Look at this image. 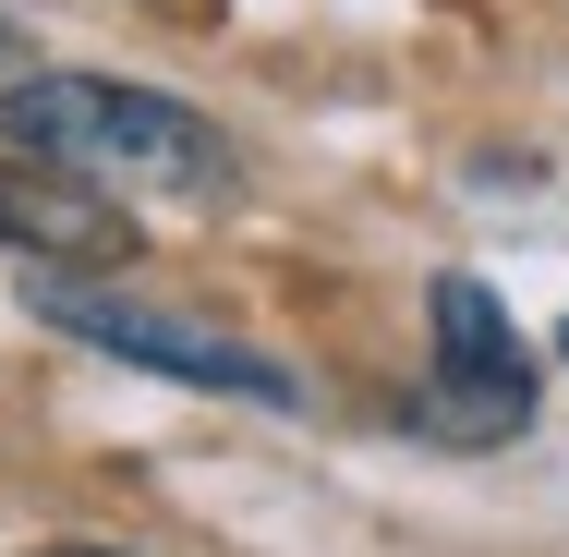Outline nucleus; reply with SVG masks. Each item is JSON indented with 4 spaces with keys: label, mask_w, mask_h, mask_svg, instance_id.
Listing matches in <instances>:
<instances>
[{
    "label": "nucleus",
    "mask_w": 569,
    "mask_h": 557,
    "mask_svg": "<svg viewBox=\"0 0 569 557\" xmlns=\"http://www.w3.org/2000/svg\"><path fill=\"white\" fill-rule=\"evenodd\" d=\"M0 146L61 170V182H146V195H230V146L182 98L121 86V73H24L0 86Z\"/></svg>",
    "instance_id": "1"
},
{
    "label": "nucleus",
    "mask_w": 569,
    "mask_h": 557,
    "mask_svg": "<svg viewBox=\"0 0 569 557\" xmlns=\"http://www.w3.org/2000/svg\"><path fill=\"white\" fill-rule=\"evenodd\" d=\"M24 304L49 316V328L98 339L121 364H158V376H182V388H219V400H303L267 351H242V339L194 328V316H158V304H121V291H73V279H24Z\"/></svg>",
    "instance_id": "2"
},
{
    "label": "nucleus",
    "mask_w": 569,
    "mask_h": 557,
    "mask_svg": "<svg viewBox=\"0 0 569 557\" xmlns=\"http://www.w3.org/2000/svg\"><path fill=\"white\" fill-rule=\"evenodd\" d=\"M437 425L449 437H509L533 412V376H521V328L485 279H437Z\"/></svg>",
    "instance_id": "3"
},
{
    "label": "nucleus",
    "mask_w": 569,
    "mask_h": 557,
    "mask_svg": "<svg viewBox=\"0 0 569 557\" xmlns=\"http://www.w3.org/2000/svg\"><path fill=\"white\" fill-rule=\"evenodd\" d=\"M0 242H24L49 267H121L133 255V219H121L98 182H61V170H37V158L0 146Z\"/></svg>",
    "instance_id": "4"
},
{
    "label": "nucleus",
    "mask_w": 569,
    "mask_h": 557,
    "mask_svg": "<svg viewBox=\"0 0 569 557\" xmlns=\"http://www.w3.org/2000/svg\"><path fill=\"white\" fill-rule=\"evenodd\" d=\"M49 557H110V546H49Z\"/></svg>",
    "instance_id": "5"
}]
</instances>
